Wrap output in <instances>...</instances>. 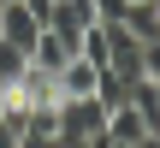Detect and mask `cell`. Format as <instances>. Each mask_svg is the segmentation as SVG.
Segmentation results:
<instances>
[{
  "label": "cell",
  "mask_w": 160,
  "mask_h": 148,
  "mask_svg": "<svg viewBox=\"0 0 160 148\" xmlns=\"http://www.w3.org/2000/svg\"><path fill=\"white\" fill-rule=\"evenodd\" d=\"M95 131H107V107H101L95 95L59 101V142H83V136H95Z\"/></svg>",
  "instance_id": "6da1fadb"
},
{
  "label": "cell",
  "mask_w": 160,
  "mask_h": 148,
  "mask_svg": "<svg viewBox=\"0 0 160 148\" xmlns=\"http://www.w3.org/2000/svg\"><path fill=\"white\" fill-rule=\"evenodd\" d=\"M48 24L24 6V0H0V36L6 42H18V47H36V36H42Z\"/></svg>",
  "instance_id": "7a4b0ae2"
},
{
  "label": "cell",
  "mask_w": 160,
  "mask_h": 148,
  "mask_svg": "<svg viewBox=\"0 0 160 148\" xmlns=\"http://www.w3.org/2000/svg\"><path fill=\"white\" fill-rule=\"evenodd\" d=\"M95 89H101V65H95V59H83V53H77V59H65V65H59V95H65V101L95 95Z\"/></svg>",
  "instance_id": "3957f363"
},
{
  "label": "cell",
  "mask_w": 160,
  "mask_h": 148,
  "mask_svg": "<svg viewBox=\"0 0 160 148\" xmlns=\"http://www.w3.org/2000/svg\"><path fill=\"white\" fill-rule=\"evenodd\" d=\"M107 136L131 148V142H142V136H148V119H142V113L125 101V107H113V113H107Z\"/></svg>",
  "instance_id": "277c9868"
},
{
  "label": "cell",
  "mask_w": 160,
  "mask_h": 148,
  "mask_svg": "<svg viewBox=\"0 0 160 148\" xmlns=\"http://www.w3.org/2000/svg\"><path fill=\"white\" fill-rule=\"evenodd\" d=\"M131 83H137V77H119V71H101V89H95V101H101V107L113 113V107H125V101H131Z\"/></svg>",
  "instance_id": "5b68a950"
},
{
  "label": "cell",
  "mask_w": 160,
  "mask_h": 148,
  "mask_svg": "<svg viewBox=\"0 0 160 148\" xmlns=\"http://www.w3.org/2000/svg\"><path fill=\"white\" fill-rule=\"evenodd\" d=\"M24 65H30V47H18V42H6V36H0V77H6V83H18V77H24Z\"/></svg>",
  "instance_id": "8992f818"
},
{
  "label": "cell",
  "mask_w": 160,
  "mask_h": 148,
  "mask_svg": "<svg viewBox=\"0 0 160 148\" xmlns=\"http://www.w3.org/2000/svg\"><path fill=\"white\" fill-rule=\"evenodd\" d=\"M95 6V18H107V24H125L131 18V0H89Z\"/></svg>",
  "instance_id": "52a82bcc"
},
{
  "label": "cell",
  "mask_w": 160,
  "mask_h": 148,
  "mask_svg": "<svg viewBox=\"0 0 160 148\" xmlns=\"http://www.w3.org/2000/svg\"><path fill=\"white\" fill-rule=\"evenodd\" d=\"M18 136H24V119H0V148H18Z\"/></svg>",
  "instance_id": "ba28073f"
},
{
  "label": "cell",
  "mask_w": 160,
  "mask_h": 148,
  "mask_svg": "<svg viewBox=\"0 0 160 148\" xmlns=\"http://www.w3.org/2000/svg\"><path fill=\"white\" fill-rule=\"evenodd\" d=\"M12 113V89H6V77H0V119Z\"/></svg>",
  "instance_id": "9c48e42d"
},
{
  "label": "cell",
  "mask_w": 160,
  "mask_h": 148,
  "mask_svg": "<svg viewBox=\"0 0 160 148\" xmlns=\"http://www.w3.org/2000/svg\"><path fill=\"white\" fill-rule=\"evenodd\" d=\"M131 148H160V131H148V136H142V142H131Z\"/></svg>",
  "instance_id": "30bf717a"
},
{
  "label": "cell",
  "mask_w": 160,
  "mask_h": 148,
  "mask_svg": "<svg viewBox=\"0 0 160 148\" xmlns=\"http://www.w3.org/2000/svg\"><path fill=\"white\" fill-rule=\"evenodd\" d=\"M131 6H142V0H131Z\"/></svg>",
  "instance_id": "8fae6325"
},
{
  "label": "cell",
  "mask_w": 160,
  "mask_h": 148,
  "mask_svg": "<svg viewBox=\"0 0 160 148\" xmlns=\"http://www.w3.org/2000/svg\"><path fill=\"white\" fill-rule=\"evenodd\" d=\"M154 89H160V77H154Z\"/></svg>",
  "instance_id": "7c38bea8"
}]
</instances>
